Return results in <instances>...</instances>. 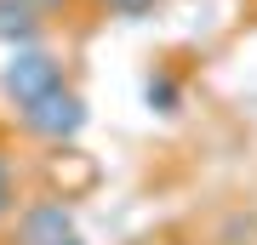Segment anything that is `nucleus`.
I'll use <instances>...</instances> for the list:
<instances>
[{
	"label": "nucleus",
	"mask_w": 257,
	"mask_h": 245,
	"mask_svg": "<svg viewBox=\"0 0 257 245\" xmlns=\"http://www.w3.org/2000/svg\"><path fill=\"white\" fill-rule=\"evenodd\" d=\"M86 120H92L86 97L63 80V86H52L46 97H35V103L18 109V131L35 137V143H57V148H63V143H74V137L86 131Z\"/></svg>",
	"instance_id": "1"
},
{
	"label": "nucleus",
	"mask_w": 257,
	"mask_h": 245,
	"mask_svg": "<svg viewBox=\"0 0 257 245\" xmlns=\"http://www.w3.org/2000/svg\"><path fill=\"white\" fill-rule=\"evenodd\" d=\"M63 57L52 52V46H18V52H6V63H0V97L12 103V109H23V103L46 97L52 86H63Z\"/></svg>",
	"instance_id": "2"
},
{
	"label": "nucleus",
	"mask_w": 257,
	"mask_h": 245,
	"mask_svg": "<svg viewBox=\"0 0 257 245\" xmlns=\"http://www.w3.org/2000/svg\"><path fill=\"white\" fill-rule=\"evenodd\" d=\"M74 234V205L46 194V200H29L12 222V245H57Z\"/></svg>",
	"instance_id": "3"
},
{
	"label": "nucleus",
	"mask_w": 257,
	"mask_h": 245,
	"mask_svg": "<svg viewBox=\"0 0 257 245\" xmlns=\"http://www.w3.org/2000/svg\"><path fill=\"white\" fill-rule=\"evenodd\" d=\"M46 35V12L35 0H0V46L18 52V46H40Z\"/></svg>",
	"instance_id": "4"
},
{
	"label": "nucleus",
	"mask_w": 257,
	"mask_h": 245,
	"mask_svg": "<svg viewBox=\"0 0 257 245\" xmlns=\"http://www.w3.org/2000/svg\"><path fill=\"white\" fill-rule=\"evenodd\" d=\"M143 103L155 114H177L183 109V80H177L172 69H149V80H143Z\"/></svg>",
	"instance_id": "5"
},
{
	"label": "nucleus",
	"mask_w": 257,
	"mask_h": 245,
	"mask_svg": "<svg viewBox=\"0 0 257 245\" xmlns=\"http://www.w3.org/2000/svg\"><path fill=\"white\" fill-rule=\"evenodd\" d=\"M12 217H18V177H12V160H6V148H0V228Z\"/></svg>",
	"instance_id": "6"
},
{
	"label": "nucleus",
	"mask_w": 257,
	"mask_h": 245,
	"mask_svg": "<svg viewBox=\"0 0 257 245\" xmlns=\"http://www.w3.org/2000/svg\"><path fill=\"white\" fill-rule=\"evenodd\" d=\"M109 6V18H126V23H138V18H149V12L160 6V0H103Z\"/></svg>",
	"instance_id": "7"
},
{
	"label": "nucleus",
	"mask_w": 257,
	"mask_h": 245,
	"mask_svg": "<svg viewBox=\"0 0 257 245\" xmlns=\"http://www.w3.org/2000/svg\"><path fill=\"white\" fill-rule=\"evenodd\" d=\"M35 6H40V12H63L69 0H35Z\"/></svg>",
	"instance_id": "8"
},
{
	"label": "nucleus",
	"mask_w": 257,
	"mask_h": 245,
	"mask_svg": "<svg viewBox=\"0 0 257 245\" xmlns=\"http://www.w3.org/2000/svg\"><path fill=\"white\" fill-rule=\"evenodd\" d=\"M57 245H86V239H80V234H69V239H57Z\"/></svg>",
	"instance_id": "9"
}]
</instances>
